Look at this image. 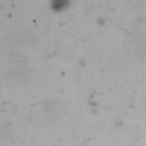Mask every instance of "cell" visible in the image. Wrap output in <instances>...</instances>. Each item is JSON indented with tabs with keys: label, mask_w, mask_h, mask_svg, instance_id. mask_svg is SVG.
Wrapping results in <instances>:
<instances>
[{
	"label": "cell",
	"mask_w": 146,
	"mask_h": 146,
	"mask_svg": "<svg viewBox=\"0 0 146 146\" xmlns=\"http://www.w3.org/2000/svg\"><path fill=\"white\" fill-rule=\"evenodd\" d=\"M49 6H50V9L52 11L60 13V11L66 10L71 6V2L68 0H51L49 2Z\"/></svg>",
	"instance_id": "6da1fadb"
}]
</instances>
